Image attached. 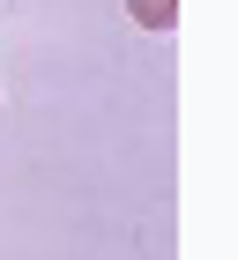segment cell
<instances>
[{
  "label": "cell",
  "mask_w": 238,
  "mask_h": 260,
  "mask_svg": "<svg viewBox=\"0 0 238 260\" xmlns=\"http://www.w3.org/2000/svg\"><path fill=\"white\" fill-rule=\"evenodd\" d=\"M127 15H134L141 30H171V22H178V0H127Z\"/></svg>",
  "instance_id": "obj_1"
}]
</instances>
